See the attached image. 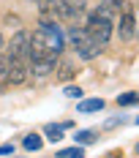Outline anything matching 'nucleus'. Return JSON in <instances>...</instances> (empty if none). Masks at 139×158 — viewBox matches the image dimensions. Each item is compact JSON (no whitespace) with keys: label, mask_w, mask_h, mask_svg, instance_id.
I'll return each instance as SVG.
<instances>
[{"label":"nucleus","mask_w":139,"mask_h":158,"mask_svg":"<svg viewBox=\"0 0 139 158\" xmlns=\"http://www.w3.org/2000/svg\"><path fill=\"white\" fill-rule=\"evenodd\" d=\"M8 68H11V57L3 52V55H0V74L6 77V74H8Z\"/></svg>","instance_id":"17"},{"label":"nucleus","mask_w":139,"mask_h":158,"mask_svg":"<svg viewBox=\"0 0 139 158\" xmlns=\"http://www.w3.org/2000/svg\"><path fill=\"white\" fill-rule=\"evenodd\" d=\"M74 74H77V65H74V60H71V57H63V60H57L55 77L60 79V82H68V79H74Z\"/></svg>","instance_id":"9"},{"label":"nucleus","mask_w":139,"mask_h":158,"mask_svg":"<svg viewBox=\"0 0 139 158\" xmlns=\"http://www.w3.org/2000/svg\"><path fill=\"white\" fill-rule=\"evenodd\" d=\"M11 153H14L11 144H0V156H11Z\"/></svg>","instance_id":"18"},{"label":"nucleus","mask_w":139,"mask_h":158,"mask_svg":"<svg viewBox=\"0 0 139 158\" xmlns=\"http://www.w3.org/2000/svg\"><path fill=\"white\" fill-rule=\"evenodd\" d=\"M68 41H71L74 52H77L82 60H95V57L101 55V47H98V44H93L90 38H87V33L82 30V27H71V30H68Z\"/></svg>","instance_id":"3"},{"label":"nucleus","mask_w":139,"mask_h":158,"mask_svg":"<svg viewBox=\"0 0 139 158\" xmlns=\"http://www.w3.org/2000/svg\"><path fill=\"white\" fill-rule=\"evenodd\" d=\"M6 52V41H3V33H0V55Z\"/></svg>","instance_id":"19"},{"label":"nucleus","mask_w":139,"mask_h":158,"mask_svg":"<svg viewBox=\"0 0 139 158\" xmlns=\"http://www.w3.org/2000/svg\"><path fill=\"white\" fill-rule=\"evenodd\" d=\"M79 114H87V112H101L104 109V98H87V101H82L77 106Z\"/></svg>","instance_id":"10"},{"label":"nucleus","mask_w":139,"mask_h":158,"mask_svg":"<svg viewBox=\"0 0 139 158\" xmlns=\"http://www.w3.org/2000/svg\"><path fill=\"white\" fill-rule=\"evenodd\" d=\"M6 55L11 60H27L30 63V33L27 30H16L11 44L6 47Z\"/></svg>","instance_id":"4"},{"label":"nucleus","mask_w":139,"mask_h":158,"mask_svg":"<svg viewBox=\"0 0 139 158\" xmlns=\"http://www.w3.org/2000/svg\"><path fill=\"white\" fill-rule=\"evenodd\" d=\"M44 134L49 142H60L63 139V126H55V123H49V126H44Z\"/></svg>","instance_id":"12"},{"label":"nucleus","mask_w":139,"mask_h":158,"mask_svg":"<svg viewBox=\"0 0 139 158\" xmlns=\"http://www.w3.org/2000/svg\"><path fill=\"white\" fill-rule=\"evenodd\" d=\"M134 104H139V93H123V95H117V106H134Z\"/></svg>","instance_id":"15"},{"label":"nucleus","mask_w":139,"mask_h":158,"mask_svg":"<svg viewBox=\"0 0 139 158\" xmlns=\"http://www.w3.org/2000/svg\"><path fill=\"white\" fill-rule=\"evenodd\" d=\"M85 0H57V6H55V14L57 19L63 22H77L79 16H85Z\"/></svg>","instance_id":"5"},{"label":"nucleus","mask_w":139,"mask_h":158,"mask_svg":"<svg viewBox=\"0 0 139 158\" xmlns=\"http://www.w3.org/2000/svg\"><path fill=\"white\" fill-rule=\"evenodd\" d=\"M57 158H85V150H82L79 144H74V147H65V150H60V153H57Z\"/></svg>","instance_id":"14"},{"label":"nucleus","mask_w":139,"mask_h":158,"mask_svg":"<svg viewBox=\"0 0 139 158\" xmlns=\"http://www.w3.org/2000/svg\"><path fill=\"white\" fill-rule=\"evenodd\" d=\"M27 77H30L27 60H11V68H8V74H6V82H8V85H22Z\"/></svg>","instance_id":"8"},{"label":"nucleus","mask_w":139,"mask_h":158,"mask_svg":"<svg viewBox=\"0 0 139 158\" xmlns=\"http://www.w3.org/2000/svg\"><path fill=\"white\" fill-rule=\"evenodd\" d=\"M63 93L68 95V98H82V87H77V85H65Z\"/></svg>","instance_id":"16"},{"label":"nucleus","mask_w":139,"mask_h":158,"mask_svg":"<svg viewBox=\"0 0 139 158\" xmlns=\"http://www.w3.org/2000/svg\"><path fill=\"white\" fill-rule=\"evenodd\" d=\"M137 33H139V25H137Z\"/></svg>","instance_id":"21"},{"label":"nucleus","mask_w":139,"mask_h":158,"mask_svg":"<svg viewBox=\"0 0 139 158\" xmlns=\"http://www.w3.org/2000/svg\"><path fill=\"white\" fill-rule=\"evenodd\" d=\"M137 123H139V117H137Z\"/></svg>","instance_id":"22"},{"label":"nucleus","mask_w":139,"mask_h":158,"mask_svg":"<svg viewBox=\"0 0 139 158\" xmlns=\"http://www.w3.org/2000/svg\"><path fill=\"white\" fill-rule=\"evenodd\" d=\"M60 52H63V35L57 33L55 25L33 30V35H30V60H38V57H57Z\"/></svg>","instance_id":"1"},{"label":"nucleus","mask_w":139,"mask_h":158,"mask_svg":"<svg viewBox=\"0 0 139 158\" xmlns=\"http://www.w3.org/2000/svg\"><path fill=\"white\" fill-rule=\"evenodd\" d=\"M82 30L87 33V38H90L93 44H98V47L104 49L112 41V35H115V22L107 19V16H101V14H95V11H90V16H87V22H85Z\"/></svg>","instance_id":"2"},{"label":"nucleus","mask_w":139,"mask_h":158,"mask_svg":"<svg viewBox=\"0 0 139 158\" xmlns=\"http://www.w3.org/2000/svg\"><path fill=\"white\" fill-rule=\"evenodd\" d=\"M134 153H137V156H139V142H137V147H134Z\"/></svg>","instance_id":"20"},{"label":"nucleus","mask_w":139,"mask_h":158,"mask_svg":"<svg viewBox=\"0 0 139 158\" xmlns=\"http://www.w3.org/2000/svg\"><path fill=\"white\" fill-rule=\"evenodd\" d=\"M55 68H57V57H38V60L27 63V71L33 79H46L49 74H55Z\"/></svg>","instance_id":"7"},{"label":"nucleus","mask_w":139,"mask_h":158,"mask_svg":"<svg viewBox=\"0 0 139 158\" xmlns=\"http://www.w3.org/2000/svg\"><path fill=\"white\" fill-rule=\"evenodd\" d=\"M95 136H98V134H95L93 128H85V131H79L77 136H74V142H77L79 147H82V144H90L93 139H95Z\"/></svg>","instance_id":"13"},{"label":"nucleus","mask_w":139,"mask_h":158,"mask_svg":"<svg viewBox=\"0 0 139 158\" xmlns=\"http://www.w3.org/2000/svg\"><path fill=\"white\" fill-rule=\"evenodd\" d=\"M22 144H25V150H33V153H36V150H41V144H44V139H41L38 134H27V136L22 139Z\"/></svg>","instance_id":"11"},{"label":"nucleus","mask_w":139,"mask_h":158,"mask_svg":"<svg viewBox=\"0 0 139 158\" xmlns=\"http://www.w3.org/2000/svg\"><path fill=\"white\" fill-rule=\"evenodd\" d=\"M117 33L123 41H131L137 35V14H134V6H125L120 8V22H117Z\"/></svg>","instance_id":"6"}]
</instances>
